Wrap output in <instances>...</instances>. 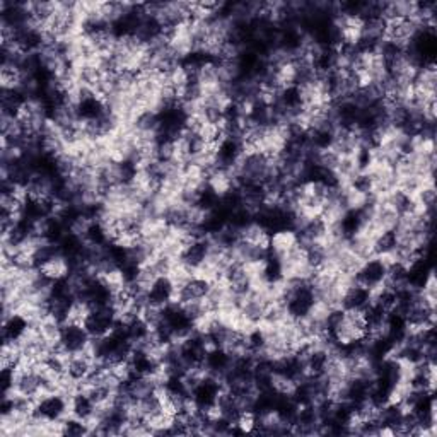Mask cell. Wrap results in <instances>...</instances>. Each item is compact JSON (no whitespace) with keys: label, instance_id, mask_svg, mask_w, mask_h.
Segmentation results:
<instances>
[{"label":"cell","instance_id":"7a4b0ae2","mask_svg":"<svg viewBox=\"0 0 437 437\" xmlns=\"http://www.w3.org/2000/svg\"><path fill=\"white\" fill-rule=\"evenodd\" d=\"M236 432H241V434H255L256 429H258V421H256V412L255 410H241L238 414L234 421Z\"/></svg>","mask_w":437,"mask_h":437},{"label":"cell","instance_id":"6da1fadb","mask_svg":"<svg viewBox=\"0 0 437 437\" xmlns=\"http://www.w3.org/2000/svg\"><path fill=\"white\" fill-rule=\"evenodd\" d=\"M299 232L292 227H280L277 231L272 232L270 236V246H269V253L270 258L277 260L280 256H284L285 253L291 251L294 246L299 245Z\"/></svg>","mask_w":437,"mask_h":437}]
</instances>
